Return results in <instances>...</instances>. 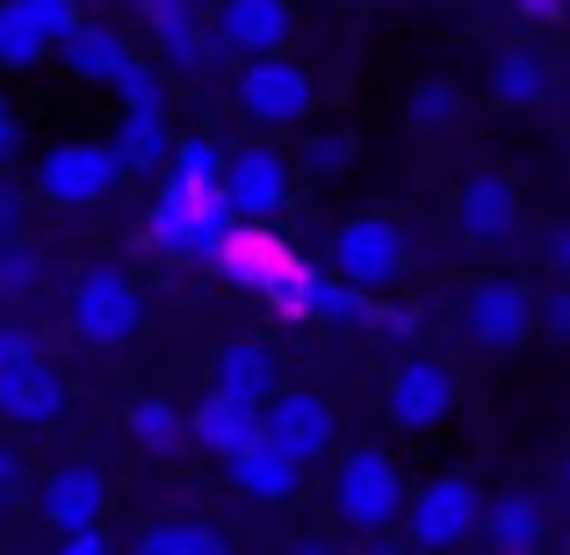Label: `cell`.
I'll use <instances>...</instances> for the list:
<instances>
[{"label": "cell", "instance_id": "6da1fadb", "mask_svg": "<svg viewBox=\"0 0 570 555\" xmlns=\"http://www.w3.org/2000/svg\"><path fill=\"white\" fill-rule=\"evenodd\" d=\"M404 498H412V484H404L397 455L390 447H347L333 469V513L347 519V527L362 534H390L404 513Z\"/></svg>", "mask_w": 570, "mask_h": 555}, {"label": "cell", "instance_id": "7a4b0ae2", "mask_svg": "<svg viewBox=\"0 0 570 555\" xmlns=\"http://www.w3.org/2000/svg\"><path fill=\"white\" fill-rule=\"evenodd\" d=\"M153 246H167V252H188V260H217L224 252V238L238 231V209L224 202V188H181V181H167L159 188V202H153Z\"/></svg>", "mask_w": 570, "mask_h": 555}, {"label": "cell", "instance_id": "3957f363", "mask_svg": "<svg viewBox=\"0 0 570 555\" xmlns=\"http://www.w3.org/2000/svg\"><path fill=\"white\" fill-rule=\"evenodd\" d=\"M124 181V159L109 138H66L37 159V202L51 209H101Z\"/></svg>", "mask_w": 570, "mask_h": 555}, {"label": "cell", "instance_id": "277c9868", "mask_svg": "<svg viewBox=\"0 0 570 555\" xmlns=\"http://www.w3.org/2000/svg\"><path fill=\"white\" fill-rule=\"evenodd\" d=\"M404 267H412V246H404L397 217H383V209H354L347 224L333 231V275H347L354 289H397Z\"/></svg>", "mask_w": 570, "mask_h": 555}, {"label": "cell", "instance_id": "5b68a950", "mask_svg": "<svg viewBox=\"0 0 570 555\" xmlns=\"http://www.w3.org/2000/svg\"><path fill=\"white\" fill-rule=\"evenodd\" d=\"M238 109L261 130H296L318 109V87L289 51H267V58H246V72H238Z\"/></svg>", "mask_w": 570, "mask_h": 555}, {"label": "cell", "instance_id": "8992f818", "mask_svg": "<svg viewBox=\"0 0 570 555\" xmlns=\"http://www.w3.org/2000/svg\"><path fill=\"white\" fill-rule=\"evenodd\" d=\"M476 513H484V498L470 490V476H433V484H419L404 498L397 527L412 548H462L476 542Z\"/></svg>", "mask_w": 570, "mask_h": 555}, {"label": "cell", "instance_id": "52a82bcc", "mask_svg": "<svg viewBox=\"0 0 570 555\" xmlns=\"http://www.w3.org/2000/svg\"><path fill=\"white\" fill-rule=\"evenodd\" d=\"M138 318H145V296L124 267H87V275L72 281V333H80L87 347H124V339L138 333Z\"/></svg>", "mask_w": 570, "mask_h": 555}, {"label": "cell", "instance_id": "ba28073f", "mask_svg": "<svg viewBox=\"0 0 570 555\" xmlns=\"http://www.w3.org/2000/svg\"><path fill=\"white\" fill-rule=\"evenodd\" d=\"M462 404V389H455V368L448 361H397L390 368V383H383V412H390V426L397 433H433L448 412Z\"/></svg>", "mask_w": 570, "mask_h": 555}, {"label": "cell", "instance_id": "9c48e42d", "mask_svg": "<svg viewBox=\"0 0 570 555\" xmlns=\"http://www.w3.org/2000/svg\"><path fill=\"white\" fill-rule=\"evenodd\" d=\"M534 325H542V304H534V289H520V281H484V289H470V304H462V333L491 354L528 347Z\"/></svg>", "mask_w": 570, "mask_h": 555}, {"label": "cell", "instance_id": "30bf717a", "mask_svg": "<svg viewBox=\"0 0 570 555\" xmlns=\"http://www.w3.org/2000/svg\"><path fill=\"white\" fill-rule=\"evenodd\" d=\"M296 37V8L289 0H217L209 8V43L232 58H267V51H289Z\"/></svg>", "mask_w": 570, "mask_h": 555}, {"label": "cell", "instance_id": "8fae6325", "mask_svg": "<svg viewBox=\"0 0 570 555\" xmlns=\"http://www.w3.org/2000/svg\"><path fill=\"white\" fill-rule=\"evenodd\" d=\"M296 188V159L275 152V145H238V152H224V202L238 209V217H275L282 202H289Z\"/></svg>", "mask_w": 570, "mask_h": 555}, {"label": "cell", "instance_id": "7c38bea8", "mask_svg": "<svg viewBox=\"0 0 570 555\" xmlns=\"http://www.w3.org/2000/svg\"><path fill=\"white\" fill-rule=\"evenodd\" d=\"M261 433H275V440L311 469L318 455H333L340 418H333V404H325L318 389H282V383H275V397L261 404Z\"/></svg>", "mask_w": 570, "mask_h": 555}, {"label": "cell", "instance_id": "4fadbf2b", "mask_svg": "<svg viewBox=\"0 0 570 555\" xmlns=\"http://www.w3.org/2000/svg\"><path fill=\"white\" fill-rule=\"evenodd\" d=\"M224 469H232V484L246 490V498H261V505H289L296 484H304V462H296L289 447L275 440V433H253V440H238L232 455H224Z\"/></svg>", "mask_w": 570, "mask_h": 555}, {"label": "cell", "instance_id": "5bb4252c", "mask_svg": "<svg viewBox=\"0 0 570 555\" xmlns=\"http://www.w3.org/2000/svg\"><path fill=\"white\" fill-rule=\"evenodd\" d=\"M513 224H520L513 181H499V174H470V181L455 188V231L470 238V246H499Z\"/></svg>", "mask_w": 570, "mask_h": 555}, {"label": "cell", "instance_id": "9a60e30c", "mask_svg": "<svg viewBox=\"0 0 570 555\" xmlns=\"http://www.w3.org/2000/svg\"><path fill=\"white\" fill-rule=\"evenodd\" d=\"M101 513H109V476H101L95 462H66V469L43 476V519H51L58 534L66 527H95Z\"/></svg>", "mask_w": 570, "mask_h": 555}, {"label": "cell", "instance_id": "2e32d148", "mask_svg": "<svg viewBox=\"0 0 570 555\" xmlns=\"http://www.w3.org/2000/svg\"><path fill=\"white\" fill-rule=\"evenodd\" d=\"M58 412H66V383L43 368V354L0 368V418L8 426H58Z\"/></svg>", "mask_w": 570, "mask_h": 555}, {"label": "cell", "instance_id": "e0dca14e", "mask_svg": "<svg viewBox=\"0 0 570 555\" xmlns=\"http://www.w3.org/2000/svg\"><path fill=\"white\" fill-rule=\"evenodd\" d=\"M282 304H289L296 318H318V325H362L368 318L362 289H354L347 275H333V267H296V281H289Z\"/></svg>", "mask_w": 570, "mask_h": 555}, {"label": "cell", "instance_id": "ac0fdd59", "mask_svg": "<svg viewBox=\"0 0 570 555\" xmlns=\"http://www.w3.org/2000/svg\"><path fill=\"white\" fill-rule=\"evenodd\" d=\"M116 159H124V174H159L174 152V130H167V101H124V123H116Z\"/></svg>", "mask_w": 570, "mask_h": 555}, {"label": "cell", "instance_id": "d6986e66", "mask_svg": "<svg viewBox=\"0 0 570 555\" xmlns=\"http://www.w3.org/2000/svg\"><path fill=\"white\" fill-rule=\"evenodd\" d=\"M209 389H224V397H238V404H267L275 397V354H267L261 339L217 347L209 354Z\"/></svg>", "mask_w": 570, "mask_h": 555}, {"label": "cell", "instance_id": "ffe728a7", "mask_svg": "<svg viewBox=\"0 0 570 555\" xmlns=\"http://www.w3.org/2000/svg\"><path fill=\"white\" fill-rule=\"evenodd\" d=\"M476 542H484V548H513V555L542 548V542H549L542 498H528V490H505L499 505H484V513H476Z\"/></svg>", "mask_w": 570, "mask_h": 555}, {"label": "cell", "instance_id": "44dd1931", "mask_svg": "<svg viewBox=\"0 0 570 555\" xmlns=\"http://www.w3.org/2000/svg\"><path fill=\"white\" fill-rule=\"evenodd\" d=\"M58 58H66V72H80V80H95V87H109L116 72H124V58H130V43L116 37V29H101V22H72L66 37L51 43Z\"/></svg>", "mask_w": 570, "mask_h": 555}, {"label": "cell", "instance_id": "7402d4cb", "mask_svg": "<svg viewBox=\"0 0 570 555\" xmlns=\"http://www.w3.org/2000/svg\"><path fill=\"white\" fill-rule=\"evenodd\" d=\"M188 433H195V447H209V455H232L238 440L261 433V404H238V397H224V389H209L203 412L188 418Z\"/></svg>", "mask_w": 570, "mask_h": 555}, {"label": "cell", "instance_id": "603a6c76", "mask_svg": "<svg viewBox=\"0 0 570 555\" xmlns=\"http://www.w3.org/2000/svg\"><path fill=\"white\" fill-rule=\"evenodd\" d=\"M542 95H549V66L528 43H505V51L491 58V101H499V109H534Z\"/></svg>", "mask_w": 570, "mask_h": 555}, {"label": "cell", "instance_id": "cb8c5ba5", "mask_svg": "<svg viewBox=\"0 0 570 555\" xmlns=\"http://www.w3.org/2000/svg\"><path fill=\"white\" fill-rule=\"evenodd\" d=\"M51 37L22 14V0H0V72H37Z\"/></svg>", "mask_w": 570, "mask_h": 555}, {"label": "cell", "instance_id": "d4e9b609", "mask_svg": "<svg viewBox=\"0 0 570 555\" xmlns=\"http://www.w3.org/2000/svg\"><path fill=\"white\" fill-rule=\"evenodd\" d=\"M130 440H138L145 455H174V447L188 440V418L174 412L167 397H145V404H130Z\"/></svg>", "mask_w": 570, "mask_h": 555}, {"label": "cell", "instance_id": "484cf974", "mask_svg": "<svg viewBox=\"0 0 570 555\" xmlns=\"http://www.w3.org/2000/svg\"><path fill=\"white\" fill-rule=\"evenodd\" d=\"M159 29V58H167L174 72H203L209 66V22H195V14H167V22H153Z\"/></svg>", "mask_w": 570, "mask_h": 555}, {"label": "cell", "instance_id": "4316f807", "mask_svg": "<svg viewBox=\"0 0 570 555\" xmlns=\"http://www.w3.org/2000/svg\"><path fill=\"white\" fill-rule=\"evenodd\" d=\"M167 181H181V188H224V152L209 138H181L167 152Z\"/></svg>", "mask_w": 570, "mask_h": 555}, {"label": "cell", "instance_id": "83f0119b", "mask_svg": "<svg viewBox=\"0 0 570 555\" xmlns=\"http://www.w3.org/2000/svg\"><path fill=\"white\" fill-rule=\"evenodd\" d=\"M138 548L145 555H209V548H224V534L217 527H195V519H159V527L138 534Z\"/></svg>", "mask_w": 570, "mask_h": 555}, {"label": "cell", "instance_id": "f1b7e54d", "mask_svg": "<svg viewBox=\"0 0 570 555\" xmlns=\"http://www.w3.org/2000/svg\"><path fill=\"white\" fill-rule=\"evenodd\" d=\"M37 281H43V246H29L22 231L0 238V296H22V289H37Z\"/></svg>", "mask_w": 570, "mask_h": 555}, {"label": "cell", "instance_id": "f546056e", "mask_svg": "<svg viewBox=\"0 0 570 555\" xmlns=\"http://www.w3.org/2000/svg\"><path fill=\"white\" fill-rule=\"evenodd\" d=\"M354 152H362V145L347 138V130H318V138H304V174H318V181H340V174L354 167Z\"/></svg>", "mask_w": 570, "mask_h": 555}, {"label": "cell", "instance_id": "4dcf8cb0", "mask_svg": "<svg viewBox=\"0 0 570 555\" xmlns=\"http://www.w3.org/2000/svg\"><path fill=\"white\" fill-rule=\"evenodd\" d=\"M455 116H462V95H455L448 80H419V87H412V123H419V130H448Z\"/></svg>", "mask_w": 570, "mask_h": 555}, {"label": "cell", "instance_id": "1f68e13d", "mask_svg": "<svg viewBox=\"0 0 570 555\" xmlns=\"http://www.w3.org/2000/svg\"><path fill=\"white\" fill-rule=\"evenodd\" d=\"M22 14H29V22H37V29H43L51 43L66 37L72 22H80V8H72V0H22Z\"/></svg>", "mask_w": 570, "mask_h": 555}, {"label": "cell", "instance_id": "d6a6232c", "mask_svg": "<svg viewBox=\"0 0 570 555\" xmlns=\"http://www.w3.org/2000/svg\"><path fill=\"white\" fill-rule=\"evenodd\" d=\"M109 87H116V95H124V101H153V95H159V72L145 66L138 51H130V58H124V72H116Z\"/></svg>", "mask_w": 570, "mask_h": 555}, {"label": "cell", "instance_id": "836d02e7", "mask_svg": "<svg viewBox=\"0 0 570 555\" xmlns=\"http://www.w3.org/2000/svg\"><path fill=\"white\" fill-rule=\"evenodd\" d=\"M14 361H37V339L22 325H0V368H14Z\"/></svg>", "mask_w": 570, "mask_h": 555}, {"label": "cell", "instance_id": "e575fe53", "mask_svg": "<svg viewBox=\"0 0 570 555\" xmlns=\"http://www.w3.org/2000/svg\"><path fill=\"white\" fill-rule=\"evenodd\" d=\"M58 542H66L72 555H95V548H109V527H101V519H95V527H66Z\"/></svg>", "mask_w": 570, "mask_h": 555}, {"label": "cell", "instance_id": "d590c367", "mask_svg": "<svg viewBox=\"0 0 570 555\" xmlns=\"http://www.w3.org/2000/svg\"><path fill=\"white\" fill-rule=\"evenodd\" d=\"M29 484V469H22V455H14V447H0V505L14 498V490Z\"/></svg>", "mask_w": 570, "mask_h": 555}, {"label": "cell", "instance_id": "8d00e7d4", "mask_svg": "<svg viewBox=\"0 0 570 555\" xmlns=\"http://www.w3.org/2000/svg\"><path fill=\"white\" fill-rule=\"evenodd\" d=\"M542 318H549V333H557L563 347H570V281H563L557 296H549V310H542Z\"/></svg>", "mask_w": 570, "mask_h": 555}, {"label": "cell", "instance_id": "74e56055", "mask_svg": "<svg viewBox=\"0 0 570 555\" xmlns=\"http://www.w3.org/2000/svg\"><path fill=\"white\" fill-rule=\"evenodd\" d=\"M22 195H14V188H0V238H14V231H22Z\"/></svg>", "mask_w": 570, "mask_h": 555}, {"label": "cell", "instance_id": "f35d334b", "mask_svg": "<svg viewBox=\"0 0 570 555\" xmlns=\"http://www.w3.org/2000/svg\"><path fill=\"white\" fill-rule=\"evenodd\" d=\"M549 267L570 281V224H557V231H549Z\"/></svg>", "mask_w": 570, "mask_h": 555}, {"label": "cell", "instance_id": "ab89813d", "mask_svg": "<svg viewBox=\"0 0 570 555\" xmlns=\"http://www.w3.org/2000/svg\"><path fill=\"white\" fill-rule=\"evenodd\" d=\"M14 138H22V123H14V109H8V95H0V159L14 152Z\"/></svg>", "mask_w": 570, "mask_h": 555}, {"label": "cell", "instance_id": "60d3db41", "mask_svg": "<svg viewBox=\"0 0 570 555\" xmlns=\"http://www.w3.org/2000/svg\"><path fill=\"white\" fill-rule=\"evenodd\" d=\"M167 14H195V0H145V22H167Z\"/></svg>", "mask_w": 570, "mask_h": 555}, {"label": "cell", "instance_id": "b9f144b4", "mask_svg": "<svg viewBox=\"0 0 570 555\" xmlns=\"http://www.w3.org/2000/svg\"><path fill=\"white\" fill-rule=\"evenodd\" d=\"M563 505H570V455H563Z\"/></svg>", "mask_w": 570, "mask_h": 555}, {"label": "cell", "instance_id": "7bdbcfd3", "mask_svg": "<svg viewBox=\"0 0 570 555\" xmlns=\"http://www.w3.org/2000/svg\"><path fill=\"white\" fill-rule=\"evenodd\" d=\"M362 8H376V0H362Z\"/></svg>", "mask_w": 570, "mask_h": 555}]
</instances>
